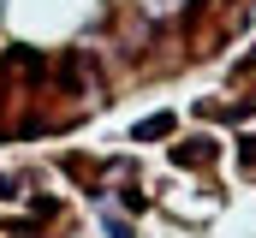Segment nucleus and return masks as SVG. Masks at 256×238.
<instances>
[{
	"label": "nucleus",
	"instance_id": "obj_1",
	"mask_svg": "<svg viewBox=\"0 0 256 238\" xmlns=\"http://www.w3.org/2000/svg\"><path fill=\"white\" fill-rule=\"evenodd\" d=\"M167 131H173V119H167V114H155V119L137 125V137H167Z\"/></svg>",
	"mask_w": 256,
	"mask_h": 238
},
{
	"label": "nucleus",
	"instance_id": "obj_2",
	"mask_svg": "<svg viewBox=\"0 0 256 238\" xmlns=\"http://www.w3.org/2000/svg\"><path fill=\"white\" fill-rule=\"evenodd\" d=\"M0 196H12V178H0Z\"/></svg>",
	"mask_w": 256,
	"mask_h": 238
}]
</instances>
